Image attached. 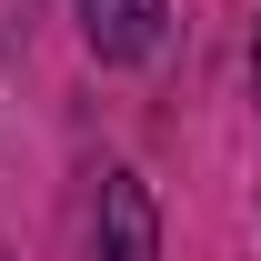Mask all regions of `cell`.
Instances as JSON below:
<instances>
[{
    "label": "cell",
    "mask_w": 261,
    "mask_h": 261,
    "mask_svg": "<svg viewBox=\"0 0 261 261\" xmlns=\"http://www.w3.org/2000/svg\"><path fill=\"white\" fill-rule=\"evenodd\" d=\"M91 261H161V201L130 161L100 171V201H91Z\"/></svg>",
    "instance_id": "cell-1"
},
{
    "label": "cell",
    "mask_w": 261,
    "mask_h": 261,
    "mask_svg": "<svg viewBox=\"0 0 261 261\" xmlns=\"http://www.w3.org/2000/svg\"><path fill=\"white\" fill-rule=\"evenodd\" d=\"M161 31H171V0H81V40L111 70H141L161 50Z\"/></svg>",
    "instance_id": "cell-2"
},
{
    "label": "cell",
    "mask_w": 261,
    "mask_h": 261,
    "mask_svg": "<svg viewBox=\"0 0 261 261\" xmlns=\"http://www.w3.org/2000/svg\"><path fill=\"white\" fill-rule=\"evenodd\" d=\"M251 111H261V31H251Z\"/></svg>",
    "instance_id": "cell-3"
}]
</instances>
